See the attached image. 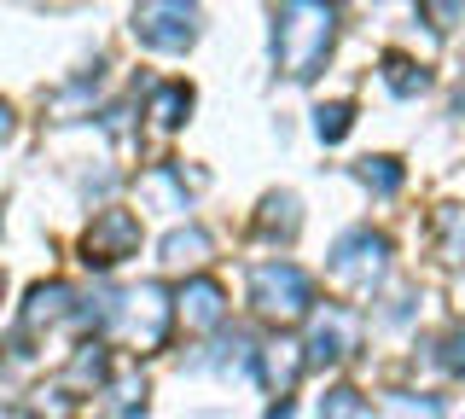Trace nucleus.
I'll return each mask as SVG.
<instances>
[{
	"instance_id": "9b49d317",
	"label": "nucleus",
	"mask_w": 465,
	"mask_h": 419,
	"mask_svg": "<svg viewBox=\"0 0 465 419\" xmlns=\"http://www.w3.org/2000/svg\"><path fill=\"white\" fill-rule=\"evenodd\" d=\"M140 198L157 210H186V169L181 164H157L140 175Z\"/></svg>"
},
{
	"instance_id": "dca6fc26",
	"label": "nucleus",
	"mask_w": 465,
	"mask_h": 419,
	"mask_svg": "<svg viewBox=\"0 0 465 419\" xmlns=\"http://www.w3.org/2000/svg\"><path fill=\"white\" fill-rule=\"evenodd\" d=\"M193 367H203V373H232V367H256V344L244 338V332H232L227 344H215V355H198Z\"/></svg>"
},
{
	"instance_id": "393cba45",
	"label": "nucleus",
	"mask_w": 465,
	"mask_h": 419,
	"mask_svg": "<svg viewBox=\"0 0 465 419\" xmlns=\"http://www.w3.org/2000/svg\"><path fill=\"white\" fill-rule=\"evenodd\" d=\"M6 135H12V105L0 99V140H6Z\"/></svg>"
},
{
	"instance_id": "7ed1b4c3",
	"label": "nucleus",
	"mask_w": 465,
	"mask_h": 419,
	"mask_svg": "<svg viewBox=\"0 0 465 419\" xmlns=\"http://www.w3.org/2000/svg\"><path fill=\"white\" fill-rule=\"evenodd\" d=\"M390 274V239L372 234V227H355V234H343L338 244H331V280L349 285V292L372 297L378 285H384Z\"/></svg>"
},
{
	"instance_id": "2eb2a0df",
	"label": "nucleus",
	"mask_w": 465,
	"mask_h": 419,
	"mask_svg": "<svg viewBox=\"0 0 465 419\" xmlns=\"http://www.w3.org/2000/svg\"><path fill=\"white\" fill-rule=\"evenodd\" d=\"M378 419H448V408L436 396H413V390H390L378 402Z\"/></svg>"
},
{
	"instance_id": "6e6552de",
	"label": "nucleus",
	"mask_w": 465,
	"mask_h": 419,
	"mask_svg": "<svg viewBox=\"0 0 465 419\" xmlns=\"http://www.w3.org/2000/svg\"><path fill=\"white\" fill-rule=\"evenodd\" d=\"M302 367H309V355H302V344H291V338H273V344L256 350V373H262V384L273 390V402H291Z\"/></svg>"
},
{
	"instance_id": "412c9836",
	"label": "nucleus",
	"mask_w": 465,
	"mask_h": 419,
	"mask_svg": "<svg viewBox=\"0 0 465 419\" xmlns=\"http://www.w3.org/2000/svg\"><path fill=\"white\" fill-rule=\"evenodd\" d=\"M355 175H361V186H372V193L390 198V193L401 186V164H396V157H361Z\"/></svg>"
},
{
	"instance_id": "9d476101",
	"label": "nucleus",
	"mask_w": 465,
	"mask_h": 419,
	"mask_svg": "<svg viewBox=\"0 0 465 419\" xmlns=\"http://www.w3.org/2000/svg\"><path fill=\"white\" fill-rule=\"evenodd\" d=\"M76 314V292H70L64 280H47V285H35L24 303V338L29 332H41V326H53V321H70Z\"/></svg>"
},
{
	"instance_id": "b1692460",
	"label": "nucleus",
	"mask_w": 465,
	"mask_h": 419,
	"mask_svg": "<svg viewBox=\"0 0 465 419\" xmlns=\"http://www.w3.org/2000/svg\"><path fill=\"white\" fill-rule=\"evenodd\" d=\"M442 361H448V367H454L460 379H465V321H460L454 332H448V344H442Z\"/></svg>"
},
{
	"instance_id": "f8f14e48",
	"label": "nucleus",
	"mask_w": 465,
	"mask_h": 419,
	"mask_svg": "<svg viewBox=\"0 0 465 419\" xmlns=\"http://www.w3.org/2000/svg\"><path fill=\"white\" fill-rule=\"evenodd\" d=\"M186 111H193V88H186V82H163V88H152V123L163 128V135L186 123Z\"/></svg>"
},
{
	"instance_id": "aec40b11",
	"label": "nucleus",
	"mask_w": 465,
	"mask_h": 419,
	"mask_svg": "<svg viewBox=\"0 0 465 419\" xmlns=\"http://www.w3.org/2000/svg\"><path fill=\"white\" fill-rule=\"evenodd\" d=\"M70 384H111V355L99 344H82L70 361Z\"/></svg>"
},
{
	"instance_id": "39448f33",
	"label": "nucleus",
	"mask_w": 465,
	"mask_h": 419,
	"mask_svg": "<svg viewBox=\"0 0 465 419\" xmlns=\"http://www.w3.org/2000/svg\"><path fill=\"white\" fill-rule=\"evenodd\" d=\"M134 41L152 53H186L198 41V12L174 6V0H152V6H134Z\"/></svg>"
},
{
	"instance_id": "f3484780",
	"label": "nucleus",
	"mask_w": 465,
	"mask_h": 419,
	"mask_svg": "<svg viewBox=\"0 0 465 419\" xmlns=\"http://www.w3.org/2000/svg\"><path fill=\"white\" fill-rule=\"evenodd\" d=\"M111 408H116V419H140V408H145V379H140V367H123L111 379Z\"/></svg>"
},
{
	"instance_id": "4468645a",
	"label": "nucleus",
	"mask_w": 465,
	"mask_h": 419,
	"mask_svg": "<svg viewBox=\"0 0 465 419\" xmlns=\"http://www.w3.org/2000/svg\"><path fill=\"white\" fill-rule=\"evenodd\" d=\"M203 256H210V234H203V227H174V234L163 239V263L169 268H193V263H203Z\"/></svg>"
},
{
	"instance_id": "a211bd4d",
	"label": "nucleus",
	"mask_w": 465,
	"mask_h": 419,
	"mask_svg": "<svg viewBox=\"0 0 465 419\" xmlns=\"http://www.w3.org/2000/svg\"><path fill=\"white\" fill-rule=\"evenodd\" d=\"M384 82H390V94H401V99L430 88V76H425L413 59H401V53H384Z\"/></svg>"
},
{
	"instance_id": "4be33fe9",
	"label": "nucleus",
	"mask_w": 465,
	"mask_h": 419,
	"mask_svg": "<svg viewBox=\"0 0 465 419\" xmlns=\"http://www.w3.org/2000/svg\"><path fill=\"white\" fill-rule=\"evenodd\" d=\"M361 414H367V402H361V390H349V384L326 390V402H320V419H361Z\"/></svg>"
},
{
	"instance_id": "6ab92c4d",
	"label": "nucleus",
	"mask_w": 465,
	"mask_h": 419,
	"mask_svg": "<svg viewBox=\"0 0 465 419\" xmlns=\"http://www.w3.org/2000/svg\"><path fill=\"white\" fill-rule=\"evenodd\" d=\"M349 128H355V105H349V99H331V105L314 111V135L326 140V146H338Z\"/></svg>"
},
{
	"instance_id": "423d86ee",
	"label": "nucleus",
	"mask_w": 465,
	"mask_h": 419,
	"mask_svg": "<svg viewBox=\"0 0 465 419\" xmlns=\"http://www.w3.org/2000/svg\"><path fill=\"white\" fill-rule=\"evenodd\" d=\"M355 350H361V314H355V309H343V303H326V309L309 314V344H302L309 367L349 361Z\"/></svg>"
},
{
	"instance_id": "5701e85b",
	"label": "nucleus",
	"mask_w": 465,
	"mask_h": 419,
	"mask_svg": "<svg viewBox=\"0 0 465 419\" xmlns=\"http://www.w3.org/2000/svg\"><path fill=\"white\" fill-rule=\"evenodd\" d=\"M436 227H442V239H448V263H460V256H465V210L442 205V210H436Z\"/></svg>"
},
{
	"instance_id": "a878e982",
	"label": "nucleus",
	"mask_w": 465,
	"mask_h": 419,
	"mask_svg": "<svg viewBox=\"0 0 465 419\" xmlns=\"http://www.w3.org/2000/svg\"><path fill=\"white\" fill-rule=\"evenodd\" d=\"M454 105H460V111H465V82H460V99H454Z\"/></svg>"
},
{
	"instance_id": "1a4fd4ad",
	"label": "nucleus",
	"mask_w": 465,
	"mask_h": 419,
	"mask_svg": "<svg viewBox=\"0 0 465 419\" xmlns=\"http://www.w3.org/2000/svg\"><path fill=\"white\" fill-rule=\"evenodd\" d=\"M174 314H181L193 332H215L227 321V292L215 280H186L181 297H174Z\"/></svg>"
},
{
	"instance_id": "bb28decb",
	"label": "nucleus",
	"mask_w": 465,
	"mask_h": 419,
	"mask_svg": "<svg viewBox=\"0 0 465 419\" xmlns=\"http://www.w3.org/2000/svg\"><path fill=\"white\" fill-rule=\"evenodd\" d=\"M0 292H6V274H0Z\"/></svg>"
},
{
	"instance_id": "0eeeda50",
	"label": "nucleus",
	"mask_w": 465,
	"mask_h": 419,
	"mask_svg": "<svg viewBox=\"0 0 465 419\" xmlns=\"http://www.w3.org/2000/svg\"><path fill=\"white\" fill-rule=\"evenodd\" d=\"M134 251H140V215L134 210H105V215H94V227L82 234V263L99 268V274L128 263Z\"/></svg>"
},
{
	"instance_id": "ddd939ff",
	"label": "nucleus",
	"mask_w": 465,
	"mask_h": 419,
	"mask_svg": "<svg viewBox=\"0 0 465 419\" xmlns=\"http://www.w3.org/2000/svg\"><path fill=\"white\" fill-rule=\"evenodd\" d=\"M297 227H302V215H297V198L291 193H268L262 198V234L268 239H297Z\"/></svg>"
},
{
	"instance_id": "f03ea898",
	"label": "nucleus",
	"mask_w": 465,
	"mask_h": 419,
	"mask_svg": "<svg viewBox=\"0 0 465 419\" xmlns=\"http://www.w3.org/2000/svg\"><path fill=\"white\" fill-rule=\"evenodd\" d=\"M251 303H256L262 321L297 326V321H309V314H314V280L297 263L273 256V263H256L251 268Z\"/></svg>"
},
{
	"instance_id": "f257e3e1",
	"label": "nucleus",
	"mask_w": 465,
	"mask_h": 419,
	"mask_svg": "<svg viewBox=\"0 0 465 419\" xmlns=\"http://www.w3.org/2000/svg\"><path fill=\"white\" fill-rule=\"evenodd\" d=\"M338 41V6H314V0H291L273 12V65L291 82H314L326 70V53Z\"/></svg>"
},
{
	"instance_id": "20e7f679",
	"label": "nucleus",
	"mask_w": 465,
	"mask_h": 419,
	"mask_svg": "<svg viewBox=\"0 0 465 419\" xmlns=\"http://www.w3.org/2000/svg\"><path fill=\"white\" fill-rule=\"evenodd\" d=\"M169 321H174V303L157 280H145V285L116 297V332H123L128 344H140V350H157V344L169 338Z\"/></svg>"
}]
</instances>
